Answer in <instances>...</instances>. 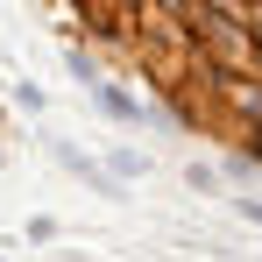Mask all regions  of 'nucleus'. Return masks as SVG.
Instances as JSON below:
<instances>
[{
  "mask_svg": "<svg viewBox=\"0 0 262 262\" xmlns=\"http://www.w3.org/2000/svg\"><path fill=\"white\" fill-rule=\"evenodd\" d=\"M99 99H106V114H114V121H142V106H135L121 85H99Z\"/></svg>",
  "mask_w": 262,
  "mask_h": 262,
  "instance_id": "obj_1",
  "label": "nucleus"
}]
</instances>
